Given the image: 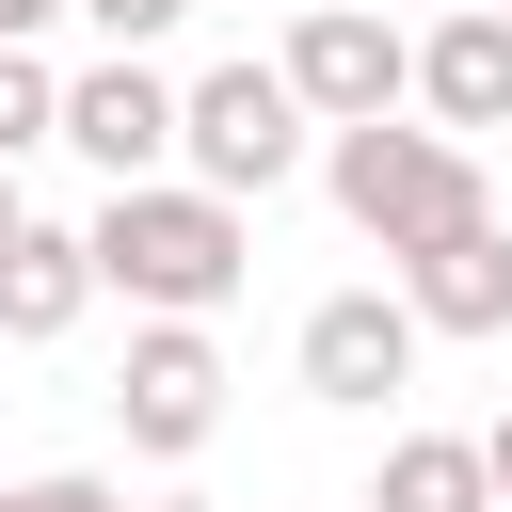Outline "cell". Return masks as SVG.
<instances>
[{"mask_svg":"<svg viewBox=\"0 0 512 512\" xmlns=\"http://www.w3.org/2000/svg\"><path fill=\"white\" fill-rule=\"evenodd\" d=\"M80 240H96V288L128 320H224L240 272H256V208L208 192V176H112L80 208Z\"/></svg>","mask_w":512,"mask_h":512,"instance_id":"cell-1","label":"cell"},{"mask_svg":"<svg viewBox=\"0 0 512 512\" xmlns=\"http://www.w3.org/2000/svg\"><path fill=\"white\" fill-rule=\"evenodd\" d=\"M320 192H336V224L400 272L416 240H448V224H480L496 208V176H480V144L464 128H432V112H368V128H320Z\"/></svg>","mask_w":512,"mask_h":512,"instance_id":"cell-2","label":"cell"},{"mask_svg":"<svg viewBox=\"0 0 512 512\" xmlns=\"http://www.w3.org/2000/svg\"><path fill=\"white\" fill-rule=\"evenodd\" d=\"M304 160H320V112L288 96V64H272V48H240V64L176 80V176H208V192L272 208V192H288Z\"/></svg>","mask_w":512,"mask_h":512,"instance_id":"cell-3","label":"cell"},{"mask_svg":"<svg viewBox=\"0 0 512 512\" xmlns=\"http://www.w3.org/2000/svg\"><path fill=\"white\" fill-rule=\"evenodd\" d=\"M272 64H288V96H304L320 128H368V112H416V32H400L384 0H288Z\"/></svg>","mask_w":512,"mask_h":512,"instance_id":"cell-4","label":"cell"},{"mask_svg":"<svg viewBox=\"0 0 512 512\" xmlns=\"http://www.w3.org/2000/svg\"><path fill=\"white\" fill-rule=\"evenodd\" d=\"M224 336L208 320H128V368H112V432H128V464H192L208 432H224Z\"/></svg>","mask_w":512,"mask_h":512,"instance_id":"cell-5","label":"cell"},{"mask_svg":"<svg viewBox=\"0 0 512 512\" xmlns=\"http://www.w3.org/2000/svg\"><path fill=\"white\" fill-rule=\"evenodd\" d=\"M416 352H432V320L400 304V272H384V288H320V304H304V336H288L304 400H336V416H384V400L416 384Z\"/></svg>","mask_w":512,"mask_h":512,"instance_id":"cell-6","label":"cell"},{"mask_svg":"<svg viewBox=\"0 0 512 512\" xmlns=\"http://www.w3.org/2000/svg\"><path fill=\"white\" fill-rule=\"evenodd\" d=\"M64 144L96 160V192H112V176H176V64H160V48L64 64Z\"/></svg>","mask_w":512,"mask_h":512,"instance_id":"cell-7","label":"cell"},{"mask_svg":"<svg viewBox=\"0 0 512 512\" xmlns=\"http://www.w3.org/2000/svg\"><path fill=\"white\" fill-rule=\"evenodd\" d=\"M416 112L432 128H512V0H448L432 32H416Z\"/></svg>","mask_w":512,"mask_h":512,"instance_id":"cell-8","label":"cell"},{"mask_svg":"<svg viewBox=\"0 0 512 512\" xmlns=\"http://www.w3.org/2000/svg\"><path fill=\"white\" fill-rule=\"evenodd\" d=\"M96 304H112V288H96V240L32 208V224L0 240V352H48V336H80Z\"/></svg>","mask_w":512,"mask_h":512,"instance_id":"cell-9","label":"cell"},{"mask_svg":"<svg viewBox=\"0 0 512 512\" xmlns=\"http://www.w3.org/2000/svg\"><path fill=\"white\" fill-rule=\"evenodd\" d=\"M400 304H416L432 336H512V208L416 240V256H400Z\"/></svg>","mask_w":512,"mask_h":512,"instance_id":"cell-10","label":"cell"},{"mask_svg":"<svg viewBox=\"0 0 512 512\" xmlns=\"http://www.w3.org/2000/svg\"><path fill=\"white\" fill-rule=\"evenodd\" d=\"M368 512H496V448L480 432H384Z\"/></svg>","mask_w":512,"mask_h":512,"instance_id":"cell-11","label":"cell"},{"mask_svg":"<svg viewBox=\"0 0 512 512\" xmlns=\"http://www.w3.org/2000/svg\"><path fill=\"white\" fill-rule=\"evenodd\" d=\"M32 144H64V64L0 48V160H32Z\"/></svg>","mask_w":512,"mask_h":512,"instance_id":"cell-12","label":"cell"},{"mask_svg":"<svg viewBox=\"0 0 512 512\" xmlns=\"http://www.w3.org/2000/svg\"><path fill=\"white\" fill-rule=\"evenodd\" d=\"M64 16H80L96 48H176V32L208 16V0H64Z\"/></svg>","mask_w":512,"mask_h":512,"instance_id":"cell-13","label":"cell"},{"mask_svg":"<svg viewBox=\"0 0 512 512\" xmlns=\"http://www.w3.org/2000/svg\"><path fill=\"white\" fill-rule=\"evenodd\" d=\"M0 512H128L112 464H48V480H0Z\"/></svg>","mask_w":512,"mask_h":512,"instance_id":"cell-14","label":"cell"},{"mask_svg":"<svg viewBox=\"0 0 512 512\" xmlns=\"http://www.w3.org/2000/svg\"><path fill=\"white\" fill-rule=\"evenodd\" d=\"M64 32V0H0V48H48Z\"/></svg>","mask_w":512,"mask_h":512,"instance_id":"cell-15","label":"cell"},{"mask_svg":"<svg viewBox=\"0 0 512 512\" xmlns=\"http://www.w3.org/2000/svg\"><path fill=\"white\" fill-rule=\"evenodd\" d=\"M480 448H496V512H512V416H496V432H480Z\"/></svg>","mask_w":512,"mask_h":512,"instance_id":"cell-16","label":"cell"},{"mask_svg":"<svg viewBox=\"0 0 512 512\" xmlns=\"http://www.w3.org/2000/svg\"><path fill=\"white\" fill-rule=\"evenodd\" d=\"M16 224H32V208H16V160H0V240H16Z\"/></svg>","mask_w":512,"mask_h":512,"instance_id":"cell-17","label":"cell"},{"mask_svg":"<svg viewBox=\"0 0 512 512\" xmlns=\"http://www.w3.org/2000/svg\"><path fill=\"white\" fill-rule=\"evenodd\" d=\"M128 512H224V496H128Z\"/></svg>","mask_w":512,"mask_h":512,"instance_id":"cell-18","label":"cell"},{"mask_svg":"<svg viewBox=\"0 0 512 512\" xmlns=\"http://www.w3.org/2000/svg\"><path fill=\"white\" fill-rule=\"evenodd\" d=\"M208 16H256V0H208Z\"/></svg>","mask_w":512,"mask_h":512,"instance_id":"cell-19","label":"cell"}]
</instances>
